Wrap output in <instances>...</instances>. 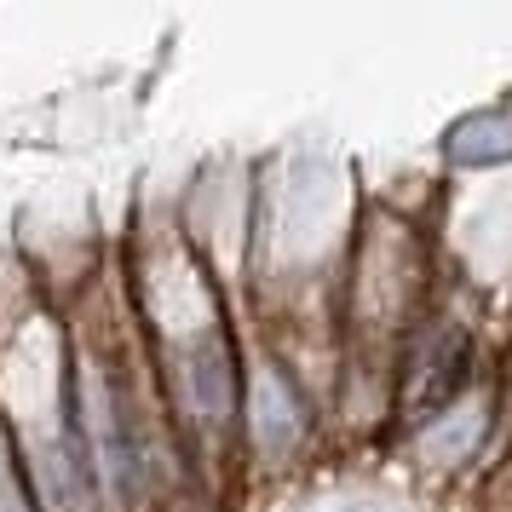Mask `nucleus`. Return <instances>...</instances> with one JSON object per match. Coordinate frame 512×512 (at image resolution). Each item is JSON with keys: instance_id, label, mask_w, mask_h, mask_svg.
<instances>
[{"instance_id": "nucleus-1", "label": "nucleus", "mask_w": 512, "mask_h": 512, "mask_svg": "<svg viewBox=\"0 0 512 512\" xmlns=\"http://www.w3.org/2000/svg\"><path fill=\"white\" fill-rule=\"evenodd\" d=\"M449 156L455 162H501V156H512V116H501V110H489V116H472L455 127V139H449Z\"/></svg>"}, {"instance_id": "nucleus-2", "label": "nucleus", "mask_w": 512, "mask_h": 512, "mask_svg": "<svg viewBox=\"0 0 512 512\" xmlns=\"http://www.w3.org/2000/svg\"><path fill=\"white\" fill-rule=\"evenodd\" d=\"M0 512H41L29 461H24V449H18V438H12L6 420H0Z\"/></svg>"}]
</instances>
